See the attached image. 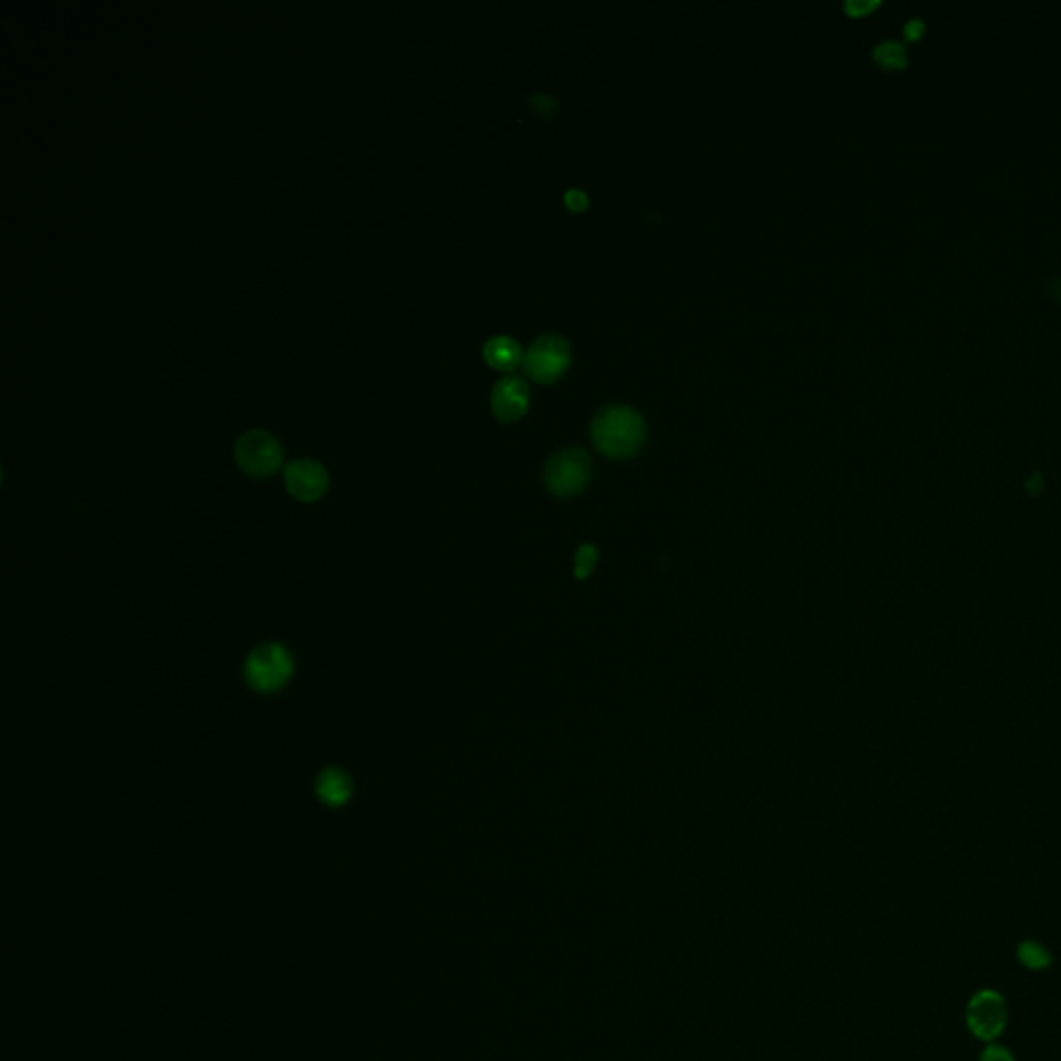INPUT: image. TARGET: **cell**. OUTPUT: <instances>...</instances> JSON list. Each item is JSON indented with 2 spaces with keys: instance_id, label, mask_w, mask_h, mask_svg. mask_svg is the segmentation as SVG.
Returning <instances> with one entry per match:
<instances>
[{
  "instance_id": "cell-1",
  "label": "cell",
  "mask_w": 1061,
  "mask_h": 1061,
  "mask_svg": "<svg viewBox=\"0 0 1061 1061\" xmlns=\"http://www.w3.org/2000/svg\"><path fill=\"white\" fill-rule=\"evenodd\" d=\"M645 438V419L631 407H605L591 423L593 444L610 459H631Z\"/></svg>"
},
{
  "instance_id": "cell-2",
  "label": "cell",
  "mask_w": 1061,
  "mask_h": 1061,
  "mask_svg": "<svg viewBox=\"0 0 1061 1061\" xmlns=\"http://www.w3.org/2000/svg\"><path fill=\"white\" fill-rule=\"evenodd\" d=\"M249 689L262 694L282 691L294 672L291 651L280 643H263L247 655L246 668Z\"/></svg>"
},
{
  "instance_id": "cell-3",
  "label": "cell",
  "mask_w": 1061,
  "mask_h": 1061,
  "mask_svg": "<svg viewBox=\"0 0 1061 1061\" xmlns=\"http://www.w3.org/2000/svg\"><path fill=\"white\" fill-rule=\"evenodd\" d=\"M234 461L249 478H270L282 464V448L270 431L249 430L234 442Z\"/></svg>"
},
{
  "instance_id": "cell-4",
  "label": "cell",
  "mask_w": 1061,
  "mask_h": 1061,
  "mask_svg": "<svg viewBox=\"0 0 1061 1061\" xmlns=\"http://www.w3.org/2000/svg\"><path fill=\"white\" fill-rule=\"evenodd\" d=\"M572 361L570 342L560 334H545L531 342L524 351L523 370L539 384H552L560 380Z\"/></svg>"
},
{
  "instance_id": "cell-5",
  "label": "cell",
  "mask_w": 1061,
  "mask_h": 1061,
  "mask_svg": "<svg viewBox=\"0 0 1061 1061\" xmlns=\"http://www.w3.org/2000/svg\"><path fill=\"white\" fill-rule=\"evenodd\" d=\"M591 479V461L583 448H567L545 464V481L550 492L560 498H572L583 492Z\"/></svg>"
},
{
  "instance_id": "cell-6",
  "label": "cell",
  "mask_w": 1061,
  "mask_h": 1061,
  "mask_svg": "<svg viewBox=\"0 0 1061 1061\" xmlns=\"http://www.w3.org/2000/svg\"><path fill=\"white\" fill-rule=\"evenodd\" d=\"M1008 1003L1000 991L983 989L970 998L967 1005V1027L984 1043H993L1008 1027Z\"/></svg>"
},
{
  "instance_id": "cell-7",
  "label": "cell",
  "mask_w": 1061,
  "mask_h": 1061,
  "mask_svg": "<svg viewBox=\"0 0 1061 1061\" xmlns=\"http://www.w3.org/2000/svg\"><path fill=\"white\" fill-rule=\"evenodd\" d=\"M284 486L299 502H316L328 492L330 476L322 462L297 459L284 467Z\"/></svg>"
},
{
  "instance_id": "cell-8",
  "label": "cell",
  "mask_w": 1061,
  "mask_h": 1061,
  "mask_svg": "<svg viewBox=\"0 0 1061 1061\" xmlns=\"http://www.w3.org/2000/svg\"><path fill=\"white\" fill-rule=\"evenodd\" d=\"M529 409V386L519 376H504L492 390V411L498 421L514 423Z\"/></svg>"
},
{
  "instance_id": "cell-9",
  "label": "cell",
  "mask_w": 1061,
  "mask_h": 1061,
  "mask_svg": "<svg viewBox=\"0 0 1061 1061\" xmlns=\"http://www.w3.org/2000/svg\"><path fill=\"white\" fill-rule=\"evenodd\" d=\"M313 790L326 807L339 809L353 797V778L340 768H326L318 773Z\"/></svg>"
},
{
  "instance_id": "cell-10",
  "label": "cell",
  "mask_w": 1061,
  "mask_h": 1061,
  "mask_svg": "<svg viewBox=\"0 0 1061 1061\" xmlns=\"http://www.w3.org/2000/svg\"><path fill=\"white\" fill-rule=\"evenodd\" d=\"M483 357L496 370L510 371L523 366V349L510 337H496L483 344Z\"/></svg>"
},
{
  "instance_id": "cell-11",
  "label": "cell",
  "mask_w": 1061,
  "mask_h": 1061,
  "mask_svg": "<svg viewBox=\"0 0 1061 1061\" xmlns=\"http://www.w3.org/2000/svg\"><path fill=\"white\" fill-rule=\"evenodd\" d=\"M1018 960L1022 962V967L1029 970H1045L1051 967L1053 962V955L1047 950L1043 943L1039 941H1022L1018 945Z\"/></svg>"
},
{
  "instance_id": "cell-12",
  "label": "cell",
  "mask_w": 1061,
  "mask_h": 1061,
  "mask_svg": "<svg viewBox=\"0 0 1061 1061\" xmlns=\"http://www.w3.org/2000/svg\"><path fill=\"white\" fill-rule=\"evenodd\" d=\"M875 61L883 69H902L907 67V50L900 42H883L873 50Z\"/></svg>"
},
{
  "instance_id": "cell-13",
  "label": "cell",
  "mask_w": 1061,
  "mask_h": 1061,
  "mask_svg": "<svg viewBox=\"0 0 1061 1061\" xmlns=\"http://www.w3.org/2000/svg\"><path fill=\"white\" fill-rule=\"evenodd\" d=\"M595 560H598V552L591 545H584L583 550L577 555V562H574L577 577H581V579L589 577L591 570L595 567Z\"/></svg>"
},
{
  "instance_id": "cell-14",
  "label": "cell",
  "mask_w": 1061,
  "mask_h": 1061,
  "mask_svg": "<svg viewBox=\"0 0 1061 1061\" xmlns=\"http://www.w3.org/2000/svg\"><path fill=\"white\" fill-rule=\"evenodd\" d=\"M979 1061H1015L1014 1053L1005 1047L989 1043L984 1047L983 1053L979 1055Z\"/></svg>"
},
{
  "instance_id": "cell-15",
  "label": "cell",
  "mask_w": 1061,
  "mask_h": 1061,
  "mask_svg": "<svg viewBox=\"0 0 1061 1061\" xmlns=\"http://www.w3.org/2000/svg\"><path fill=\"white\" fill-rule=\"evenodd\" d=\"M877 7H879L877 0H848L847 4H844L848 16L852 17L867 16V13H871Z\"/></svg>"
},
{
  "instance_id": "cell-16",
  "label": "cell",
  "mask_w": 1061,
  "mask_h": 1061,
  "mask_svg": "<svg viewBox=\"0 0 1061 1061\" xmlns=\"http://www.w3.org/2000/svg\"><path fill=\"white\" fill-rule=\"evenodd\" d=\"M531 108L539 112L541 117H550L554 110H558V102L554 98H548V96H533L531 98Z\"/></svg>"
},
{
  "instance_id": "cell-17",
  "label": "cell",
  "mask_w": 1061,
  "mask_h": 1061,
  "mask_svg": "<svg viewBox=\"0 0 1061 1061\" xmlns=\"http://www.w3.org/2000/svg\"><path fill=\"white\" fill-rule=\"evenodd\" d=\"M564 201H567V206H569L572 212H583L584 208L589 206V198L584 196L583 191H579V189H570V191H567V193H564Z\"/></svg>"
},
{
  "instance_id": "cell-18",
  "label": "cell",
  "mask_w": 1061,
  "mask_h": 1061,
  "mask_svg": "<svg viewBox=\"0 0 1061 1061\" xmlns=\"http://www.w3.org/2000/svg\"><path fill=\"white\" fill-rule=\"evenodd\" d=\"M923 31L924 23L921 21V19H912V21H908L907 28H904V33H907V38H910V40H919Z\"/></svg>"
}]
</instances>
